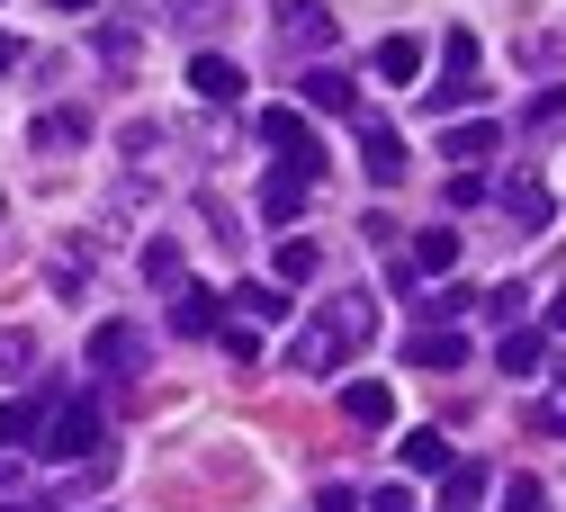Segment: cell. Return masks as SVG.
<instances>
[{"label":"cell","mask_w":566,"mask_h":512,"mask_svg":"<svg viewBox=\"0 0 566 512\" xmlns=\"http://www.w3.org/2000/svg\"><path fill=\"white\" fill-rule=\"evenodd\" d=\"M45 10H63V19H82V10H99V0H45Z\"/></svg>","instance_id":"cell-36"},{"label":"cell","mask_w":566,"mask_h":512,"mask_svg":"<svg viewBox=\"0 0 566 512\" xmlns=\"http://www.w3.org/2000/svg\"><path fill=\"white\" fill-rule=\"evenodd\" d=\"M10 512H36V503H10Z\"/></svg>","instance_id":"cell-37"},{"label":"cell","mask_w":566,"mask_h":512,"mask_svg":"<svg viewBox=\"0 0 566 512\" xmlns=\"http://www.w3.org/2000/svg\"><path fill=\"white\" fill-rule=\"evenodd\" d=\"M378 72H387V82H422V45L413 36H387L378 45Z\"/></svg>","instance_id":"cell-22"},{"label":"cell","mask_w":566,"mask_h":512,"mask_svg":"<svg viewBox=\"0 0 566 512\" xmlns=\"http://www.w3.org/2000/svg\"><path fill=\"white\" fill-rule=\"evenodd\" d=\"M189 91H198V100H217V108L243 100V63H234V54H198V63H189Z\"/></svg>","instance_id":"cell-13"},{"label":"cell","mask_w":566,"mask_h":512,"mask_svg":"<svg viewBox=\"0 0 566 512\" xmlns=\"http://www.w3.org/2000/svg\"><path fill=\"white\" fill-rule=\"evenodd\" d=\"M145 279H154V288H180V243H171V234L145 243Z\"/></svg>","instance_id":"cell-27"},{"label":"cell","mask_w":566,"mask_h":512,"mask_svg":"<svg viewBox=\"0 0 566 512\" xmlns=\"http://www.w3.org/2000/svg\"><path fill=\"white\" fill-rule=\"evenodd\" d=\"M405 359H413V369H459V359H468V333H459V324H422V333L405 342Z\"/></svg>","instance_id":"cell-8"},{"label":"cell","mask_w":566,"mask_h":512,"mask_svg":"<svg viewBox=\"0 0 566 512\" xmlns=\"http://www.w3.org/2000/svg\"><path fill=\"white\" fill-rule=\"evenodd\" d=\"M504 207H513V226H548V216H557V198L539 180H504Z\"/></svg>","instance_id":"cell-18"},{"label":"cell","mask_w":566,"mask_h":512,"mask_svg":"<svg viewBox=\"0 0 566 512\" xmlns=\"http://www.w3.org/2000/svg\"><path fill=\"white\" fill-rule=\"evenodd\" d=\"M476 100H485V91H476V82H432V100H422V108H432V117H441V126H450V117H468V108H476Z\"/></svg>","instance_id":"cell-25"},{"label":"cell","mask_w":566,"mask_h":512,"mask_svg":"<svg viewBox=\"0 0 566 512\" xmlns=\"http://www.w3.org/2000/svg\"><path fill=\"white\" fill-rule=\"evenodd\" d=\"M10 72H19V36H10V28H0V82H10Z\"/></svg>","instance_id":"cell-34"},{"label":"cell","mask_w":566,"mask_h":512,"mask_svg":"<svg viewBox=\"0 0 566 512\" xmlns=\"http://www.w3.org/2000/svg\"><path fill=\"white\" fill-rule=\"evenodd\" d=\"M306 198H315V180H306V171H270V180H261V216H270V226H297Z\"/></svg>","instance_id":"cell-9"},{"label":"cell","mask_w":566,"mask_h":512,"mask_svg":"<svg viewBox=\"0 0 566 512\" xmlns=\"http://www.w3.org/2000/svg\"><path fill=\"white\" fill-rule=\"evenodd\" d=\"M117 144H126V154H135V163H145V154H154V144H163V126H154V117H135V126H126Z\"/></svg>","instance_id":"cell-30"},{"label":"cell","mask_w":566,"mask_h":512,"mask_svg":"<svg viewBox=\"0 0 566 512\" xmlns=\"http://www.w3.org/2000/svg\"><path fill=\"white\" fill-rule=\"evenodd\" d=\"M270 261H279V279H315V270H324V252H315L306 234H289V243L270 252Z\"/></svg>","instance_id":"cell-26"},{"label":"cell","mask_w":566,"mask_h":512,"mask_svg":"<svg viewBox=\"0 0 566 512\" xmlns=\"http://www.w3.org/2000/svg\"><path fill=\"white\" fill-rule=\"evenodd\" d=\"M0 494H19V459L10 450H0Z\"/></svg>","instance_id":"cell-35"},{"label":"cell","mask_w":566,"mask_h":512,"mask_svg":"<svg viewBox=\"0 0 566 512\" xmlns=\"http://www.w3.org/2000/svg\"><path fill=\"white\" fill-rule=\"evenodd\" d=\"M405 468L413 477H441L450 468V441H441V431H405Z\"/></svg>","instance_id":"cell-21"},{"label":"cell","mask_w":566,"mask_h":512,"mask_svg":"<svg viewBox=\"0 0 566 512\" xmlns=\"http://www.w3.org/2000/svg\"><path fill=\"white\" fill-rule=\"evenodd\" d=\"M360 512H413V485H378V494H369Z\"/></svg>","instance_id":"cell-32"},{"label":"cell","mask_w":566,"mask_h":512,"mask_svg":"<svg viewBox=\"0 0 566 512\" xmlns=\"http://www.w3.org/2000/svg\"><path fill=\"white\" fill-rule=\"evenodd\" d=\"M485 306H494V315H504V324H522V315H531V288H522V279H504V288H494V297H485Z\"/></svg>","instance_id":"cell-29"},{"label":"cell","mask_w":566,"mask_h":512,"mask_svg":"<svg viewBox=\"0 0 566 512\" xmlns=\"http://www.w3.org/2000/svg\"><path fill=\"white\" fill-rule=\"evenodd\" d=\"M485 189H494V180H485V171H450V207H476V198H485Z\"/></svg>","instance_id":"cell-31"},{"label":"cell","mask_w":566,"mask_h":512,"mask_svg":"<svg viewBox=\"0 0 566 512\" xmlns=\"http://www.w3.org/2000/svg\"><path fill=\"white\" fill-rule=\"evenodd\" d=\"M539 359H548V324H513L504 342H494V369H504V378H531Z\"/></svg>","instance_id":"cell-10"},{"label":"cell","mask_w":566,"mask_h":512,"mask_svg":"<svg viewBox=\"0 0 566 512\" xmlns=\"http://www.w3.org/2000/svg\"><path fill=\"white\" fill-rule=\"evenodd\" d=\"M360 163H369V180H378V189H396V180H405V135L369 117V126H360Z\"/></svg>","instance_id":"cell-7"},{"label":"cell","mask_w":566,"mask_h":512,"mask_svg":"<svg viewBox=\"0 0 566 512\" xmlns=\"http://www.w3.org/2000/svg\"><path fill=\"white\" fill-rule=\"evenodd\" d=\"M91 450H99V396H91V387H73V396H54V414H45V431H36V459L82 468Z\"/></svg>","instance_id":"cell-2"},{"label":"cell","mask_w":566,"mask_h":512,"mask_svg":"<svg viewBox=\"0 0 566 512\" xmlns=\"http://www.w3.org/2000/svg\"><path fill=\"white\" fill-rule=\"evenodd\" d=\"M234 315H252V324H279V315H289V297H279L270 279H243V288H234Z\"/></svg>","instance_id":"cell-20"},{"label":"cell","mask_w":566,"mask_h":512,"mask_svg":"<svg viewBox=\"0 0 566 512\" xmlns=\"http://www.w3.org/2000/svg\"><path fill=\"white\" fill-rule=\"evenodd\" d=\"M441 270H459V226L413 234V252H405V279H441Z\"/></svg>","instance_id":"cell-12"},{"label":"cell","mask_w":566,"mask_h":512,"mask_svg":"<svg viewBox=\"0 0 566 512\" xmlns=\"http://www.w3.org/2000/svg\"><path fill=\"white\" fill-rule=\"evenodd\" d=\"M476 494H485V468H476V459H450V468H441V512H468Z\"/></svg>","instance_id":"cell-17"},{"label":"cell","mask_w":566,"mask_h":512,"mask_svg":"<svg viewBox=\"0 0 566 512\" xmlns=\"http://www.w3.org/2000/svg\"><path fill=\"white\" fill-rule=\"evenodd\" d=\"M342 414L350 422H387L396 414V387H342Z\"/></svg>","instance_id":"cell-23"},{"label":"cell","mask_w":566,"mask_h":512,"mask_svg":"<svg viewBox=\"0 0 566 512\" xmlns=\"http://www.w3.org/2000/svg\"><path fill=\"white\" fill-rule=\"evenodd\" d=\"M217 315H226V306H217V288H180L171 333H189V342H198V333H217Z\"/></svg>","instance_id":"cell-14"},{"label":"cell","mask_w":566,"mask_h":512,"mask_svg":"<svg viewBox=\"0 0 566 512\" xmlns=\"http://www.w3.org/2000/svg\"><path fill=\"white\" fill-rule=\"evenodd\" d=\"M28 369H36V333L0 324V378H28Z\"/></svg>","instance_id":"cell-24"},{"label":"cell","mask_w":566,"mask_h":512,"mask_svg":"<svg viewBox=\"0 0 566 512\" xmlns=\"http://www.w3.org/2000/svg\"><path fill=\"white\" fill-rule=\"evenodd\" d=\"M145 359H154V333H145V324H126V315L91 324V387H117V378H135Z\"/></svg>","instance_id":"cell-3"},{"label":"cell","mask_w":566,"mask_h":512,"mask_svg":"<svg viewBox=\"0 0 566 512\" xmlns=\"http://www.w3.org/2000/svg\"><path fill=\"white\" fill-rule=\"evenodd\" d=\"M91 45H99V63H108V72H126V63H135V19H99V28H91Z\"/></svg>","instance_id":"cell-19"},{"label":"cell","mask_w":566,"mask_h":512,"mask_svg":"<svg viewBox=\"0 0 566 512\" xmlns=\"http://www.w3.org/2000/svg\"><path fill=\"white\" fill-rule=\"evenodd\" d=\"M45 414H54V396H45V387L10 396V405H0V450H36V431H45Z\"/></svg>","instance_id":"cell-6"},{"label":"cell","mask_w":566,"mask_h":512,"mask_svg":"<svg viewBox=\"0 0 566 512\" xmlns=\"http://www.w3.org/2000/svg\"><path fill=\"white\" fill-rule=\"evenodd\" d=\"M494 144H504L494 117H450V126H441V154H450V163H485Z\"/></svg>","instance_id":"cell-11"},{"label":"cell","mask_w":566,"mask_h":512,"mask_svg":"<svg viewBox=\"0 0 566 512\" xmlns=\"http://www.w3.org/2000/svg\"><path fill=\"white\" fill-rule=\"evenodd\" d=\"M270 19H279V36H289L297 54H324L342 28H333V10H324V0H270Z\"/></svg>","instance_id":"cell-5"},{"label":"cell","mask_w":566,"mask_h":512,"mask_svg":"<svg viewBox=\"0 0 566 512\" xmlns=\"http://www.w3.org/2000/svg\"><path fill=\"white\" fill-rule=\"evenodd\" d=\"M504 512H548V485H539V477H513V485H504Z\"/></svg>","instance_id":"cell-28"},{"label":"cell","mask_w":566,"mask_h":512,"mask_svg":"<svg viewBox=\"0 0 566 512\" xmlns=\"http://www.w3.org/2000/svg\"><path fill=\"white\" fill-rule=\"evenodd\" d=\"M91 135V108H45L36 117V154H63V144H82Z\"/></svg>","instance_id":"cell-16"},{"label":"cell","mask_w":566,"mask_h":512,"mask_svg":"<svg viewBox=\"0 0 566 512\" xmlns=\"http://www.w3.org/2000/svg\"><path fill=\"white\" fill-rule=\"evenodd\" d=\"M261 144L279 154V171H306V180L324 171V135H315L297 108H270V117H261Z\"/></svg>","instance_id":"cell-4"},{"label":"cell","mask_w":566,"mask_h":512,"mask_svg":"<svg viewBox=\"0 0 566 512\" xmlns=\"http://www.w3.org/2000/svg\"><path fill=\"white\" fill-rule=\"evenodd\" d=\"M306 108H324V117H350V108H360L350 72H306Z\"/></svg>","instance_id":"cell-15"},{"label":"cell","mask_w":566,"mask_h":512,"mask_svg":"<svg viewBox=\"0 0 566 512\" xmlns=\"http://www.w3.org/2000/svg\"><path fill=\"white\" fill-rule=\"evenodd\" d=\"M315 512H360V494L350 485H315Z\"/></svg>","instance_id":"cell-33"},{"label":"cell","mask_w":566,"mask_h":512,"mask_svg":"<svg viewBox=\"0 0 566 512\" xmlns=\"http://www.w3.org/2000/svg\"><path fill=\"white\" fill-rule=\"evenodd\" d=\"M369 333H378V297H369V288H342V297H333V306L289 342V369H297V378H333V369H342V359L360 351Z\"/></svg>","instance_id":"cell-1"}]
</instances>
